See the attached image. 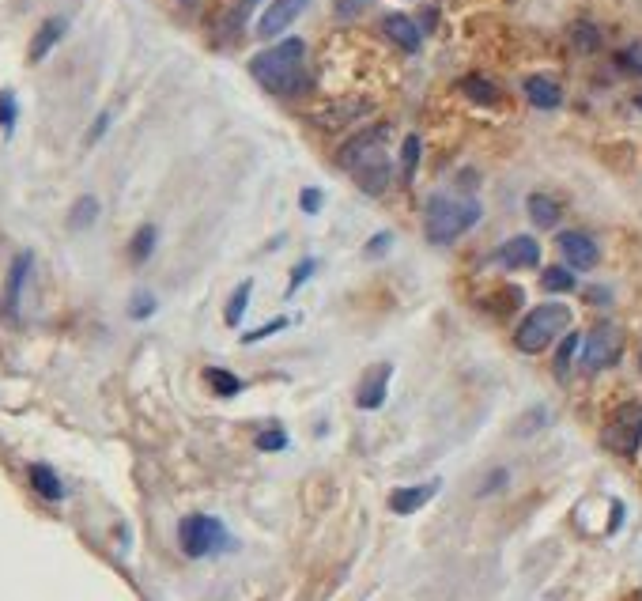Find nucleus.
<instances>
[{"instance_id": "f257e3e1", "label": "nucleus", "mask_w": 642, "mask_h": 601, "mask_svg": "<svg viewBox=\"0 0 642 601\" xmlns=\"http://www.w3.org/2000/svg\"><path fill=\"white\" fill-rule=\"evenodd\" d=\"M306 57V42L303 38H284L280 46L272 50H261L250 61V72L254 80L272 95H284V99H295V95H306L310 91V72L303 69Z\"/></svg>"}, {"instance_id": "f03ea898", "label": "nucleus", "mask_w": 642, "mask_h": 601, "mask_svg": "<svg viewBox=\"0 0 642 601\" xmlns=\"http://www.w3.org/2000/svg\"><path fill=\"white\" fill-rule=\"evenodd\" d=\"M480 216H484V208H480V201H473V197H461V201H457V197L439 193V197L427 201L423 235H427V242H435V246H454L465 231H473Z\"/></svg>"}, {"instance_id": "7ed1b4c3", "label": "nucleus", "mask_w": 642, "mask_h": 601, "mask_svg": "<svg viewBox=\"0 0 642 601\" xmlns=\"http://www.w3.org/2000/svg\"><path fill=\"white\" fill-rule=\"evenodd\" d=\"M567 326H571V307H563V303H541V307H533L522 318V326L514 333V344H518V352H525V356H537V352H544L548 344L556 341L559 333H567Z\"/></svg>"}, {"instance_id": "20e7f679", "label": "nucleus", "mask_w": 642, "mask_h": 601, "mask_svg": "<svg viewBox=\"0 0 642 601\" xmlns=\"http://www.w3.org/2000/svg\"><path fill=\"white\" fill-rule=\"evenodd\" d=\"M605 450L620 454V458H635L642 447V405L639 401H624L616 413L609 416V424L601 431Z\"/></svg>"}, {"instance_id": "39448f33", "label": "nucleus", "mask_w": 642, "mask_h": 601, "mask_svg": "<svg viewBox=\"0 0 642 601\" xmlns=\"http://www.w3.org/2000/svg\"><path fill=\"white\" fill-rule=\"evenodd\" d=\"M223 541H227V530H223L220 518L186 515L178 522V545H182V552H186L189 560H204V556L220 552Z\"/></svg>"}, {"instance_id": "423d86ee", "label": "nucleus", "mask_w": 642, "mask_h": 601, "mask_svg": "<svg viewBox=\"0 0 642 601\" xmlns=\"http://www.w3.org/2000/svg\"><path fill=\"white\" fill-rule=\"evenodd\" d=\"M624 356V329L616 322H597L582 341V367L586 371H609Z\"/></svg>"}, {"instance_id": "0eeeda50", "label": "nucleus", "mask_w": 642, "mask_h": 601, "mask_svg": "<svg viewBox=\"0 0 642 601\" xmlns=\"http://www.w3.org/2000/svg\"><path fill=\"white\" fill-rule=\"evenodd\" d=\"M389 137V125H371V129H363V133H355L352 140H344V148L337 152V163L340 167H348L352 171L355 163H363V159H371V155L382 152V144Z\"/></svg>"}, {"instance_id": "6e6552de", "label": "nucleus", "mask_w": 642, "mask_h": 601, "mask_svg": "<svg viewBox=\"0 0 642 601\" xmlns=\"http://www.w3.org/2000/svg\"><path fill=\"white\" fill-rule=\"evenodd\" d=\"M306 4L310 0H272L269 8L261 12V19H257V38H280L295 19L303 16Z\"/></svg>"}, {"instance_id": "1a4fd4ad", "label": "nucleus", "mask_w": 642, "mask_h": 601, "mask_svg": "<svg viewBox=\"0 0 642 601\" xmlns=\"http://www.w3.org/2000/svg\"><path fill=\"white\" fill-rule=\"evenodd\" d=\"M31 265H34V258L23 250V254L12 261V269H8V284H4V299H0V318H4L8 326H16L19 322V292H23L27 276H31Z\"/></svg>"}, {"instance_id": "9d476101", "label": "nucleus", "mask_w": 642, "mask_h": 601, "mask_svg": "<svg viewBox=\"0 0 642 601\" xmlns=\"http://www.w3.org/2000/svg\"><path fill=\"white\" fill-rule=\"evenodd\" d=\"M556 246L571 269H593V265L601 261V246H597L593 235H586V231H563L556 239Z\"/></svg>"}, {"instance_id": "9b49d317", "label": "nucleus", "mask_w": 642, "mask_h": 601, "mask_svg": "<svg viewBox=\"0 0 642 601\" xmlns=\"http://www.w3.org/2000/svg\"><path fill=\"white\" fill-rule=\"evenodd\" d=\"M352 178L367 197H378V193H386L389 182H393V167H389L386 155L378 152V155H371V159H363V163H355Z\"/></svg>"}, {"instance_id": "f8f14e48", "label": "nucleus", "mask_w": 642, "mask_h": 601, "mask_svg": "<svg viewBox=\"0 0 642 601\" xmlns=\"http://www.w3.org/2000/svg\"><path fill=\"white\" fill-rule=\"evenodd\" d=\"M499 265L503 269H537L541 265V242L533 239V235H514L499 246Z\"/></svg>"}, {"instance_id": "ddd939ff", "label": "nucleus", "mask_w": 642, "mask_h": 601, "mask_svg": "<svg viewBox=\"0 0 642 601\" xmlns=\"http://www.w3.org/2000/svg\"><path fill=\"white\" fill-rule=\"evenodd\" d=\"M389 375H393V367H389V363H378V367H371V371L363 375L359 390H355V405H359L363 413H371V409H382V405H386Z\"/></svg>"}, {"instance_id": "4468645a", "label": "nucleus", "mask_w": 642, "mask_h": 601, "mask_svg": "<svg viewBox=\"0 0 642 601\" xmlns=\"http://www.w3.org/2000/svg\"><path fill=\"white\" fill-rule=\"evenodd\" d=\"M442 481H423V484H408V488H397L389 492V511L393 515H416L420 507H427L431 499L439 496Z\"/></svg>"}, {"instance_id": "2eb2a0df", "label": "nucleus", "mask_w": 642, "mask_h": 601, "mask_svg": "<svg viewBox=\"0 0 642 601\" xmlns=\"http://www.w3.org/2000/svg\"><path fill=\"white\" fill-rule=\"evenodd\" d=\"M374 110L371 99H344V103H333L325 106V110H318L314 114V125H321V129H344V125H352L355 118H367Z\"/></svg>"}, {"instance_id": "dca6fc26", "label": "nucleus", "mask_w": 642, "mask_h": 601, "mask_svg": "<svg viewBox=\"0 0 642 601\" xmlns=\"http://www.w3.org/2000/svg\"><path fill=\"white\" fill-rule=\"evenodd\" d=\"M382 31H386V38L393 42V46H401L405 53H420L423 31L416 27V19H408V16H401V12H393V16L382 19Z\"/></svg>"}, {"instance_id": "f3484780", "label": "nucleus", "mask_w": 642, "mask_h": 601, "mask_svg": "<svg viewBox=\"0 0 642 601\" xmlns=\"http://www.w3.org/2000/svg\"><path fill=\"white\" fill-rule=\"evenodd\" d=\"M522 91L537 110H556V106L563 103V87H559L552 76H525Z\"/></svg>"}, {"instance_id": "a211bd4d", "label": "nucleus", "mask_w": 642, "mask_h": 601, "mask_svg": "<svg viewBox=\"0 0 642 601\" xmlns=\"http://www.w3.org/2000/svg\"><path fill=\"white\" fill-rule=\"evenodd\" d=\"M65 31H68V19L65 16H50L46 23H42V27H38V31H34V42H31V61H34V65H38V61H42V57H46V53H50L53 46L65 38Z\"/></svg>"}, {"instance_id": "6ab92c4d", "label": "nucleus", "mask_w": 642, "mask_h": 601, "mask_svg": "<svg viewBox=\"0 0 642 601\" xmlns=\"http://www.w3.org/2000/svg\"><path fill=\"white\" fill-rule=\"evenodd\" d=\"M461 95L476 106H495L499 99H503L499 84L488 80V76H480V72H473V76H465V80H461Z\"/></svg>"}, {"instance_id": "aec40b11", "label": "nucleus", "mask_w": 642, "mask_h": 601, "mask_svg": "<svg viewBox=\"0 0 642 601\" xmlns=\"http://www.w3.org/2000/svg\"><path fill=\"white\" fill-rule=\"evenodd\" d=\"M525 208H529V220L537 227H556L559 216H563V208H559L556 197H548V193H529V201H525Z\"/></svg>"}, {"instance_id": "412c9836", "label": "nucleus", "mask_w": 642, "mask_h": 601, "mask_svg": "<svg viewBox=\"0 0 642 601\" xmlns=\"http://www.w3.org/2000/svg\"><path fill=\"white\" fill-rule=\"evenodd\" d=\"M27 477H31V488L38 492L42 499H65V484H61V477L53 473L50 465H42V462H34L31 469H27Z\"/></svg>"}, {"instance_id": "4be33fe9", "label": "nucleus", "mask_w": 642, "mask_h": 601, "mask_svg": "<svg viewBox=\"0 0 642 601\" xmlns=\"http://www.w3.org/2000/svg\"><path fill=\"white\" fill-rule=\"evenodd\" d=\"M522 303H525V292L518 284H503V288H495V292L484 299V307H488L495 318H507V314H514Z\"/></svg>"}, {"instance_id": "5701e85b", "label": "nucleus", "mask_w": 642, "mask_h": 601, "mask_svg": "<svg viewBox=\"0 0 642 601\" xmlns=\"http://www.w3.org/2000/svg\"><path fill=\"white\" fill-rule=\"evenodd\" d=\"M204 382H208V390L216 397H235L242 394V378L231 375L227 367H204Z\"/></svg>"}, {"instance_id": "b1692460", "label": "nucleus", "mask_w": 642, "mask_h": 601, "mask_svg": "<svg viewBox=\"0 0 642 601\" xmlns=\"http://www.w3.org/2000/svg\"><path fill=\"white\" fill-rule=\"evenodd\" d=\"M571 46H575L578 53H597L601 50V27L590 23V19L571 23Z\"/></svg>"}, {"instance_id": "393cba45", "label": "nucleus", "mask_w": 642, "mask_h": 601, "mask_svg": "<svg viewBox=\"0 0 642 601\" xmlns=\"http://www.w3.org/2000/svg\"><path fill=\"white\" fill-rule=\"evenodd\" d=\"M541 288L544 292H575L578 288V280H575V273L571 269H563V265H552V269H544L541 273Z\"/></svg>"}, {"instance_id": "a878e982", "label": "nucleus", "mask_w": 642, "mask_h": 601, "mask_svg": "<svg viewBox=\"0 0 642 601\" xmlns=\"http://www.w3.org/2000/svg\"><path fill=\"white\" fill-rule=\"evenodd\" d=\"M155 231L152 224H144L140 231L133 235V242H129V258H133V265H144V261L152 258V250H155Z\"/></svg>"}, {"instance_id": "bb28decb", "label": "nucleus", "mask_w": 642, "mask_h": 601, "mask_svg": "<svg viewBox=\"0 0 642 601\" xmlns=\"http://www.w3.org/2000/svg\"><path fill=\"white\" fill-rule=\"evenodd\" d=\"M250 295H254V280H242L231 295V303H227V326H238L242 322V314L250 307Z\"/></svg>"}, {"instance_id": "cd10ccee", "label": "nucleus", "mask_w": 642, "mask_h": 601, "mask_svg": "<svg viewBox=\"0 0 642 601\" xmlns=\"http://www.w3.org/2000/svg\"><path fill=\"white\" fill-rule=\"evenodd\" d=\"M578 333H567L563 341H559V352H556V378L559 382H567V375H571V360H575V352H578Z\"/></svg>"}, {"instance_id": "c85d7f7f", "label": "nucleus", "mask_w": 642, "mask_h": 601, "mask_svg": "<svg viewBox=\"0 0 642 601\" xmlns=\"http://www.w3.org/2000/svg\"><path fill=\"white\" fill-rule=\"evenodd\" d=\"M95 216H99V201L95 197H80L76 205H72V212H68V227H91L95 224Z\"/></svg>"}, {"instance_id": "c756f323", "label": "nucleus", "mask_w": 642, "mask_h": 601, "mask_svg": "<svg viewBox=\"0 0 642 601\" xmlns=\"http://www.w3.org/2000/svg\"><path fill=\"white\" fill-rule=\"evenodd\" d=\"M416 167H420V137L412 133V137H405V148H401V178H405V186L416 178Z\"/></svg>"}, {"instance_id": "7c9ffc66", "label": "nucleus", "mask_w": 642, "mask_h": 601, "mask_svg": "<svg viewBox=\"0 0 642 601\" xmlns=\"http://www.w3.org/2000/svg\"><path fill=\"white\" fill-rule=\"evenodd\" d=\"M616 65H620L627 76H642V38L627 42L624 50L616 53Z\"/></svg>"}, {"instance_id": "2f4dec72", "label": "nucleus", "mask_w": 642, "mask_h": 601, "mask_svg": "<svg viewBox=\"0 0 642 601\" xmlns=\"http://www.w3.org/2000/svg\"><path fill=\"white\" fill-rule=\"evenodd\" d=\"M284 447H288V431L284 428H265L257 435V450H265V454H276Z\"/></svg>"}, {"instance_id": "473e14b6", "label": "nucleus", "mask_w": 642, "mask_h": 601, "mask_svg": "<svg viewBox=\"0 0 642 601\" xmlns=\"http://www.w3.org/2000/svg\"><path fill=\"white\" fill-rule=\"evenodd\" d=\"M367 8H371V0H337V4H333L337 19H359Z\"/></svg>"}, {"instance_id": "72a5a7b5", "label": "nucleus", "mask_w": 642, "mask_h": 601, "mask_svg": "<svg viewBox=\"0 0 642 601\" xmlns=\"http://www.w3.org/2000/svg\"><path fill=\"white\" fill-rule=\"evenodd\" d=\"M310 273H314V258H306V261H299L295 269H291V284H288V295H295L299 288H303L306 280H310Z\"/></svg>"}, {"instance_id": "f704fd0d", "label": "nucleus", "mask_w": 642, "mask_h": 601, "mask_svg": "<svg viewBox=\"0 0 642 601\" xmlns=\"http://www.w3.org/2000/svg\"><path fill=\"white\" fill-rule=\"evenodd\" d=\"M0 125H4V129L16 125V95H12V91H0Z\"/></svg>"}, {"instance_id": "c9c22d12", "label": "nucleus", "mask_w": 642, "mask_h": 601, "mask_svg": "<svg viewBox=\"0 0 642 601\" xmlns=\"http://www.w3.org/2000/svg\"><path fill=\"white\" fill-rule=\"evenodd\" d=\"M288 326V318H272L269 326H261V329H254V333H246L242 337V344H254V341H265V337H272V333H280V329Z\"/></svg>"}, {"instance_id": "e433bc0d", "label": "nucleus", "mask_w": 642, "mask_h": 601, "mask_svg": "<svg viewBox=\"0 0 642 601\" xmlns=\"http://www.w3.org/2000/svg\"><path fill=\"white\" fill-rule=\"evenodd\" d=\"M321 205H325L321 189H303V193H299V208H303L306 216H314V212H321Z\"/></svg>"}, {"instance_id": "4c0bfd02", "label": "nucleus", "mask_w": 642, "mask_h": 601, "mask_svg": "<svg viewBox=\"0 0 642 601\" xmlns=\"http://www.w3.org/2000/svg\"><path fill=\"white\" fill-rule=\"evenodd\" d=\"M389 246H393V235H389V231H382V235H374V239L367 242V250H363V254H367V258H382Z\"/></svg>"}, {"instance_id": "58836bf2", "label": "nucleus", "mask_w": 642, "mask_h": 601, "mask_svg": "<svg viewBox=\"0 0 642 601\" xmlns=\"http://www.w3.org/2000/svg\"><path fill=\"white\" fill-rule=\"evenodd\" d=\"M155 310V299L148 292H140L133 299V310H129V314H133V318H148V314H152Z\"/></svg>"}, {"instance_id": "ea45409f", "label": "nucleus", "mask_w": 642, "mask_h": 601, "mask_svg": "<svg viewBox=\"0 0 642 601\" xmlns=\"http://www.w3.org/2000/svg\"><path fill=\"white\" fill-rule=\"evenodd\" d=\"M254 4H261V0H238V8L231 12V27H242V23H246V16L254 12Z\"/></svg>"}, {"instance_id": "a19ab883", "label": "nucleus", "mask_w": 642, "mask_h": 601, "mask_svg": "<svg viewBox=\"0 0 642 601\" xmlns=\"http://www.w3.org/2000/svg\"><path fill=\"white\" fill-rule=\"evenodd\" d=\"M435 23H439V12H435V8H427V12H423V27H420V31H435Z\"/></svg>"}, {"instance_id": "79ce46f5", "label": "nucleus", "mask_w": 642, "mask_h": 601, "mask_svg": "<svg viewBox=\"0 0 642 601\" xmlns=\"http://www.w3.org/2000/svg\"><path fill=\"white\" fill-rule=\"evenodd\" d=\"M106 125H110V118H106V114H102V118L95 121V129H91V140H99L102 133H106Z\"/></svg>"}, {"instance_id": "37998d69", "label": "nucleus", "mask_w": 642, "mask_h": 601, "mask_svg": "<svg viewBox=\"0 0 642 601\" xmlns=\"http://www.w3.org/2000/svg\"><path fill=\"white\" fill-rule=\"evenodd\" d=\"M635 106H639V110H642V95H639V99H635Z\"/></svg>"}]
</instances>
